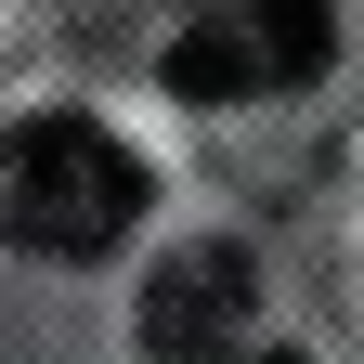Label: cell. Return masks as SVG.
I'll use <instances>...</instances> for the list:
<instances>
[{
  "mask_svg": "<svg viewBox=\"0 0 364 364\" xmlns=\"http://www.w3.org/2000/svg\"><path fill=\"white\" fill-rule=\"evenodd\" d=\"M144 208H156L144 156L91 117H26L0 144V235L26 260H105V247L144 235Z\"/></svg>",
  "mask_w": 364,
  "mask_h": 364,
  "instance_id": "obj_1",
  "label": "cell"
},
{
  "mask_svg": "<svg viewBox=\"0 0 364 364\" xmlns=\"http://www.w3.org/2000/svg\"><path fill=\"white\" fill-rule=\"evenodd\" d=\"M326 53H338L326 0H235V14H208L196 39H169V91L182 105H247V91L326 78Z\"/></svg>",
  "mask_w": 364,
  "mask_h": 364,
  "instance_id": "obj_2",
  "label": "cell"
},
{
  "mask_svg": "<svg viewBox=\"0 0 364 364\" xmlns=\"http://www.w3.org/2000/svg\"><path fill=\"white\" fill-rule=\"evenodd\" d=\"M247 312H260L247 247H182V260L144 273V351L156 364H235L247 351Z\"/></svg>",
  "mask_w": 364,
  "mask_h": 364,
  "instance_id": "obj_3",
  "label": "cell"
}]
</instances>
